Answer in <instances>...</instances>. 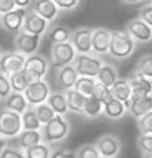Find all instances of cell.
<instances>
[{
  "label": "cell",
  "instance_id": "51",
  "mask_svg": "<svg viewBox=\"0 0 152 158\" xmlns=\"http://www.w3.org/2000/svg\"><path fill=\"white\" fill-rule=\"evenodd\" d=\"M150 2H152V0H150Z\"/></svg>",
  "mask_w": 152,
  "mask_h": 158
},
{
  "label": "cell",
  "instance_id": "22",
  "mask_svg": "<svg viewBox=\"0 0 152 158\" xmlns=\"http://www.w3.org/2000/svg\"><path fill=\"white\" fill-rule=\"evenodd\" d=\"M127 112L124 103L118 101V99L111 97L108 99L106 103H103V111L102 114L107 116L110 120H118L122 118L125 115V113Z\"/></svg>",
  "mask_w": 152,
  "mask_h": 158
},
{
  "label": "cell",
  "instance_id": "28",
  "mask_svg": "<svg viewBox=\"0 0 152 158\" xmlns=\"http://www.w3.org/2000/svg\"><path fill=\"white\" fill-rule=\"evenodd\" d=\"M20 118H22V129L23 130H40L42 127L41 122L39 121V118L35 114L33 106L29 105V107L20 114Z\"/></svg>",
  "mask_w": 152,
  "mask_h": 158
},
{
  "label": "cell",
  "instance_id": "15",
  "mask_svg": "<svg viewBox=\"0 0 152 158\" xmlns=\"http://www.w3.org/2000/svg\"><path fill=\"white\" fill-rule=\"evenodd\" d=\"M48 27H49V22L48 20L38 16L37 14H34L33 11L29 10L25 18H24L22 31L26 32V33L35 34V35H41L42 36L43 34L47 32Z\"/></svg>",
  "mask_w": 152,
  "mask_h": 158
},
{
  "label": "cell",
  "instance_id": "16",
  "mask_svg": "<svg viewBox=\"0 0 152 158\" xmlns=\"http://www.w3.org/2000/svg\"><path fill=\"white\" fill-rule=\"evenodd\" d=\"M111 40V31L105 27L94 28L92 31V52L96 54L108 53Z\"/></svg>",
  "mask_w": 152,
  "mask_h": 158
},
{
  "label": "cell",
  "instance_id": "48",
  "mask_svg": "<svg viewBox=\"0 0 152 158\" xmlns=\"http://www.w3.org/2000/svg\"><path fill=\"white\" fill-rule=\"evenodd\" d=\"M142 158H152V152H150V154H142Z\"/></svg>",
  "mask_w": 152,
  "mask_h": 158
},
{
  "label": "cell",
  "instance_id": "30",
  "mask_svg": "<svg viewBox=\"0 0 152 158\" xmlns=\"http://www.w3.org/2000/svg\"><path fill=\"white\" fill-rule=\"evenodd\" d=\"M103 111V104L93 96H90L86 99V103L84 105L83 110V115L87 116L90 118H99L102 114Z\"/></svg>",
  "mask_w": 152,
  "mask_h": 158
},
{
  "label": "cell",
  "instance_id": "26",
  "mask_svg": "<svg viewBox=\"0 0 152 158\" xmlns=\"http://www.w3.org/2000/svg\"><path fill=\"white\" fill-rule=\"evenodd\" d=\"M118 78V71L116 69V67L110 64V63H103L98 71L96 80L103 84V85L108 86L110 88Z\"/></svg>",
  "mask_w": 152,
  "mask_h": 158
},
{
  "label": "cell",
  "instance_id": "32",
  "mask_svg": "<svg viewBox=\"0 0 152 158\" xmlns=\"http://www.w3.org/2000/svg\"><path fill=\"white\" fill-rule=\"evenodd\" d=\"M70 34H72V32L68 27L56 26L50 30V32L48 33V37L52 44H57V43L68 42L70 39Z\"/></svg>",
  "mask_w": 152,
  "mask_h": 158
},
{
  "label": "cell",
  "instance_id": "9",
  "mask_svg": "<svg viewBox=\"0 0 152 158\" xmlns=\"http://www.w3.org/2000/svg\"><path fill=\"white\" fill-rule=\"evenodd\" d=\"M92 31L89 27H81L72 32L69 42L78 54L92 53Z\"/></svg>",
  "mask_w": 152,
  "mask_h": 158
},
{
  "label": "cell",
  "instance_id": "3",
  "mask_svg": "<svg viewBox=\"0 0 152 158\" xmlns=\"http://www.w3.org/2000/svg\"><path fill=\"white\" fill-rule=\"evenodd\" d=\"M20 114L10 110H0V137L5 139L16 138L22 131Z\"/></svg>",
  "mask_w": 152,
  "mask_h": 158
},
{
  "label": "cell",
  "instance_id": "13",
  "mask_svg": "<svg viewBox=\"0 0 152 158\" xmlns=\"http://www.w3.org/2000/svg\"><path fill=\"white\" fill-rule=\"evenodd\" d=\"M128 82L132 88L131 98H129L131 102L152 95V79L145 78L133 73L132 76L129 77Z\"/></svg>",
  "mask_w": 152,
  "mask_h": 158
},
{
  "label": "cell",
  "instance_id": "29",
  "mask_svg": "<svg viewBox=\"0 0 152 158\" xmlns=\"http://www.w3.org/2000/svg\"><path fill=\"white\" fill-rule=\"evenodd\" d=\"M134 73L152 79V53L143 54L136 62L134 68Z\"/></svg>",
  "mask_w": 152,
  "mask_h": 158
},
{
  "label": "cell",
  "instance_id": "31",
  "mask_svg": "<svg viewBox=\"0 0 152 158\" xmlns=\"http://www.w3.org/2000/svg\"><path fill=\"white\" fill-rule=\"evenodd\" d=\"M96 81V78L78 76L73 89L76 90L77 93H79V94L86 96V97H90V96L92 95V90H93V87H94Z\"/></svg>",
  "mask_w": 152,
  "mask_h": 158
},
{
  "label": "cell",
  "instance_id": "42",
  "mask_svg": "<svg viewBox=\"0 0 152 158\" xmlns=\"http://www.w3.org/2000/svg\"><path fill=\"white\" fill-rule=\"evenodd\" d=\"M59 10H72L78 6L81 0H52Z\"/></svg>",
  "mask_w": 152,
  "mask_h": 158
},
{
  "label": "cell",
  "instance_id": "35",
  "mask_svg": "<svg viewBox=\"0 0 152 158\" xmlns=\"http://www.w3.org/2000/svg\"><path fill=\"white\" fill-rule=\"evenodd\" d=\"M33 107L34 111H35V114H37L38 118H39V121L41 122V124H46L47 122H49L53 116L56 115L55 112L52 111V109L47 104V102L39 104L37 106H33Z\"/></svg>",
  "mask_w": 152,
  "mask_h": 158
},
{
  "label": "cell",
  "instance_id": "23",
  "mask_svg": "<svg viewBox=\"0 0 152 158\" xmlns=\"http://www.w3.org/2000/svg\"><path fill=\"white\" fill-rule=\"evenodd\" d=\"M150 111H152V95L133 101V102H131V105L127 109L129 115L135 118H141Z\"/></svg>",
  "mask_w": 152,
  "mask_h": 158
},
{
  "label": "cell",
  "instance_id": "37",
  "mask_svg": "<svg viewBox=\"0 0 152 158\" xmlns=\"http://www.w3.org/2000/svg\"><path fill=\"white\" fill-rule=\"evenodd\" d=\"M136 120H137V128L141 135H152V111Z\"/></svg>",
  "mask_w": 152,
  "mask_h": 158
},
{
  "label": "cell",
  "instance_id": "8",
  "mask_svg": "<svg viewBox=\"0 0 152 158\" xmlns=\"http://www.w3.org/2000/svg\"><path fill=\"white\" fill-rule=\"evenodd\" d=\"M41 35L30 34L20 31L15 37V49L16 52L22 53L23 56H29L37 52L41 42Z\"/></svg>",
  "mask_w": 152,
  "mask_h": 158
},
{
  "label": "cell",
  "instance_id": "49",
  "mask_svg": "<svg viewBox=\"0 0 152 158\" xmlns=\"http://www.w3.org/2000/svg\"><path fill=\"white\" fill-rule=\"evenodd\" d=\"M1 56H2V52H1V49H0V58H1Z\"/></svg>",
  "mask_w": 152,
  "mask_h": 158
},
{
  "label": "cell",
  "instance_id": "27",
  "mask_svg": "<svg viewBox=\"0 0 152 158\" xmlns=\"http://www.w3.org/2000/svg\"><path fill=\"white\" fill-rule=\"evenodd\" d=\"M47 104L52 109L55 114L65 115L68 113V106H67L66 97L63 92H52L50 93L49 97L47 98Z\"/></svg>",
  "mask_w": 152,
  "mask_h": 158
},
{
  "label": "cell",
  "instance_id": "52",
  "mask_svg": "<svg viewBox=\"0 0 152 158\" xmlns=\"http://www.w3.org/2000/svg\"><path fill=\"white\" fill-rule=\"evenodd\" d=\"M151 41H152V37H151Z\"/></svg>",
  "mask_w": 152,
  "mask_h": 158
},
{
  "label": "cell",
  "instance_id": "2",
  "mask_svg": "<svg viewBox=\"0 0 152 158\" xmlns=\"http://www.w3.org/2000/svg\"><path fill=\"white\" fill-rule=\"evenodd\" d=\"M136 49V42L126 31H111V40L108 53L114 59L125 60L132 56Z\"/></svg>",
  "mask_w": 152,
  "mask_h": 158
},
{
  "label": "cell",
  "instance_id": "19",
  "mask_svg": "<svg viewBox=\"0 0 152 158\" xmlns=\"http://www.w3.org/2000/svg\"><path fill=\"white\" fill-rule=\"evenodd\" d=\"M16 138L18 148L22 150H25L42 142V135L40 130H22Z\"/></svg>",
  "mask_w": 152,
  "mask_h": 158
},
{
  "label": "cell",
  "instance_id": "43",
  "mask_svg": "<svg viewBox=\"0 0 152 158\" xmlns=\"http://www.w3.org/2000/svg\"><path fill=\"white\" fill-rule=\"evenodd\" d=\"M139 18L142 19L148 26H150L152 28V2L144 6L142 9L140 10Z\"/></svg>",
  "mask_w": 152,
  "mask_h": 158
},
{
  "label": "cell",
  "instance_id": "12",
  "mask_svg": "<svg viewBox=\"0 0 152 158\" xmlns=\"http://www.w3.org/2000/svg\"><path fill=\"white\" fill-rule=\"evenodd\" d=\"M26 56L18 52L2 53L0 58V73L9 77L15 73L24 69Z\"/></svg>",
  "mask_w": 152,
  "mask_h": 158
},
{
  "label": "cell",
  "instance_id": "40",
  "mask_svg": "<svg viewBox=\"0 0 152 158\" xmlns=\"http://www.w3.org/2000/svg\"><path fill=\"white\" fill-rule=\"evenodd\" d=\"M50 158H75V152L69 148L56 147L51 149Z\"/></svg>",
  "mask_w": 152,
  "mask_h": 158
},
{
  "label": "cell",
  "instance_id": "17",
  "mask_svg": "<svg viewBox=\"0 0 152 158\" xmlns=\"http://www.w3.org/2000/svg\"><path fill=\"white\" fill-rule=\"evenodd\" d=\"M31 11L37 14L48 22H52L59 14L58 7L53 3L52 0H34L31 3Z\"/></svg>",
  "mask_w": 152,
  "mask_h": 158
},
{
  "label": "cell",
  "instance_id": "14",
  "mask_svg": "<svg viewBox=\"0 0 152 158\" xmlns=\"http://www.w3.org/2000/svg\"><path fill=\"white\" fill-rule=\"evenodd\" d=\"M125 31L136 43H148L151 41L152 28L139 17L129 20L126 25Z\"/></svg>",
  "mask_w": 152,
  "mask_h": 158
},
{
  "label": "cell",
  "instance_id": "45",
  "mask_svg": "<svg viewBox=\"0 0 152 158\" xmlns=\"http://www.w3.org/2000/svg\"><path fill=\"white\" fill-rule=\"evenodd\" d=\"M14 2L16 5L17 8H24L27 9L32 3V0H14Z\"/></svg>",
  "mask_w": 152,
  "mask_h": 158
},
{
  "label": "cell",
  "instance_id": "36",
  "mask_svg": "<svg viewBox=\"0 0 152 158\" xmlns=\"http://www.w3.org/2000/svg\"><path fill=\"white\" fill-rule=\"evenodd\" d=\"M75 158H99L100 155L94 143H84L79 146L75 152Z\"/></svg>",
  "mask_w": 152,
  "mask_h": 158
},
{
  "label": "cell",
  "instance_id": "4",
  "mask_svg": "<svg viewBox=\"0 0 152 158\" xmlns=\"http://www.w3.org/2000/svg\"><path fill=\"white\" fill-rule=\"evenodd\" d=\"M72 64L75 68L78 76L96 78L103 62L102 60L96 56H92L91 53L89 54H78L77 53Z\"/></svg>",
  "mask_w": 152,
  "mask_h": 158
},
{
  "label": "cell",
  "instance_id": "47",
  "mask_svg": "<svg viewBox=\"0 0 152 158\" xmlns=\"http://www.w3.org/2000/svg\"><path fill=\"white\" fill-rule=\"evenodd\" d=\"M120 1H123V2L125 3H137V2H142L144 0H120Z\"/></svg>",
  "mask_w": 152,
  "mask_h": 158
},
{
  "label": "cell",
  "instance_id": "5",
  "mask_svg": "<svg viewBox=\"0 0 152 158\" xmlns=\"http://www.w3.org/2000/svg\"><path fill=\"white\" fill-rule=\"evenodd\" d=\"M76 54L77 52L69 41L65 43L52 44L50 51V62L55 68L58 69L61 67L72 64Z\"/></svg>",
  "mask_w": 152,
  "mask_h": 158
},
{
  "label": "cell",
  "instance_id": "7",
  "mask_svg": "<svg viewBox=\"0 0 152 158\" xmlns=\"http://www.w3.org/2000/svg\"><path fill=\"white\" fill-rule=\"evenodd\" d=\"M50 87L44 79L34 80L24 90V96L30 106H37L47 102L50 95Z\"/></svg>",
  "mask_w": 152,
  "mask_h": 158
},
{
  "label": "cell",
  "instance_id": "1",
  "mask_svg": "<svg viewBox=\"0 0 152 158\" xmlns=\"http://www.w3.org/2000/svg\"><path fill=\"white\" fill-rule=\"evenodd\" d=\"M42 135V142L47 145L56 143L65 140L70 132V124L64 115L56 114L49 122L42 124L40 129Z\"/></svg>",
  "mask_w": 152,
  "mask_h": 158
},
{
  "label": "cell",
  "instance_id": "39",
  "mask_svg": "<svg viewBox=\"0 0 152 158\" xmlns=\"http://www.w3.org/2000/svg\"><path fill=\"white\" fill-rule=\"evenodd\" d=\"M0 158H25V152L20 148L6 146L0 154Z\"/></svg>",
  "mask_w": 152,
  "mask_h": 158
},
{
  "label": "cell",
  "instance_id": "18",
  "mask_svg": "<svg viewBox=\"0 0 152 158\" xmlns=\"http://www.w3.org/2000/svg\"><path fill=\"white\" fill-rule=\"evenodd\" d=\"M77 78H78V75L76 73L73 64L61 67V68H58V70H57V73H56L57 85L64 92L73 88Z\"/></svg>",
  "mask_w": 152,
  "mask_h": 158
},
{
  "label": "cell",
  "instance_id": "38",
  "mask_svg": "<svg viewBox=\"0 0 152 158\" xmlns=\"http://www.w3.org/2000/svg\"><path fill=\"white\" fill-rule=\"evenodd\" d=\"M137 148L141 154H150L152 152V135H141L136 139Z\"/></svg>",
  "mask_w": 152,
  "mask_h": 158
},
{
  "label": "cell",
  "instance_id": "21",
  "mask_svg": "<svg viewBox=\"0 0 152 158\" xmlns=\"http://www.w3.org/2000/svg\"><path fill=\"white\" fill-rule=\"evenodd\" d=\"M27 107H29V103L23 93L11 92L5 98V109L10 110L13 112L22 114Z\"/></svg>",
  "mask_w": 152,
  "mask_h": 158
},
{
  "label": "cell",
  "instance_id": "11",
  "mask_svg": "<svg viewBox=\"0 0 152 158\" xmlns=\"http://www.w3.org/2000/svg\"><path fill=\"white\" fill-rule=\"evenodd\" d=\"M29 9H24V8H15L11 11L1 15V19H0V24L5 31H7L8 33L17 34L18 32L22 31V26H23L24 18L26 16Z\"/></svg>",
  "mask_w": 152,
  "mask_h": 158
},
{
  "label": "cell",
  "instance_id": "33",
  "mask_svg": "<svg viewBox=\"0 0 152 158\" xmlns=\"http://www.w3.org/2000/svg\"><path fill=\"white\" fill-rule=\"evenodd\" d=\"M25 158H50L51 155V148L47 143H39L33 147H30L24 150Z\"/></svg>",
  "mask_w": 152,
  "mask_h": 158
},
{
  "label": "cell",
  "instance_id": "10",
  "mask_svg": "<svg viewBox=\"0 0 152 158\" xmlns=\"http://www.w3.org/2000/svg\"><path fill=\"white\" fill-rule=\"evenodd\" d=\"M24 69L26 70L29 75L32 77L33 80H40L46 77L49 70V62L42 54H31L26 56Z\"/></svg>",
  "mask_w": 152,
  "mask_h": 158
},
{
  "label": "cell",
  "instance_id": "25",
  "mask_svg": "<svg viewBox=\"0 0 152 158\" xmlns=\"http://www.w3.org/2000/svg\"><path fill=\"white\" fill-rule=\"evenodd\" d=\"M110 90H111V95L114 98L118 99L123 103H125L126 101L131 98L132 88L128 82V79L118 78L115 81V84L110 87Z\"/></svg>",
  "mask_w": 152,
  "mask_h": 158
},
{
  "label": "cell",
  "instance_id": "20",
  "mask_svg": "<svg viewBox=\"0 0 152 158\" xmlns=\"http://www.w3.org/2000/svg\"><path fill=\"white\" fill-rule=\"evenodd\" d=\"M64 94H65V97H66L68 111L77 113V114H83V110H84V105H85L87 97L77 93L73 88L64 92Z\"/></svg>",
  "mask_w": 152,
  "mask_h": 158
},
{
  "label": "cell",
  "instance_id": "44",
  "mask_svg": "<svg viewBox=\"0 0 152 158\" xmlns=\"http://www.w3.org/2000/svg\"><path fill=\"white\" fill-rule=\"evenodd\" d=\"M16 8L14 0H0V15L11 11Z\"/></svg>",
  "mask_w": 152,
  "mask_h": 158
},
{
  "label": "cell",
  "instance_id": "41",
  "mask_svg": "<svg viewBox=\"0 0 152 158\" xmlns=\"http://www.w3.org/2000/svg\"><path fill=\"white\" fill-rule=\"evenodd\" d=\"M11 93V87L8 76L0 73V98L5 99Z\"/></svg>",
  "mask_w": 152,
  "mask_h": 158
},
{
  "label": "cell",
  "instance_id": "6",
  "mask_svg": "<svg viewBox=\"0 0 152 158\" xmlns=\"http://www.w3.org/2000/svg\"><path fill=\"white\" fill-rule=\"evenodd\" d=\"M94 146L100 156L117 158L122 152L123 142L118 135L114 133H106L96 139Z\"/></svg>",
  "mask_w": 152,
  "mask_h": 158
},
{
  "label": "cell",
  "instance_id": "46",
  "mask_svg": "<svg viewBox=\"0 0 152 158\" xmlns=\"http://www.w3.org/2000/svg\"><path fill=\"white\" fill-rule=\"evenodd\" d=\"M6 146H8V141H7V139L0 137V154H1V152L5 149Z\"/></svg>",
  "mask_w": 152,
  "mask_h": 158
},
{
  "label": "cell",
  "instance_id": "50",
  "mask_svg": "<svg viewBox=\"0 0 152 158\" xmlns=\"http://www.w3.org/2000/svg\"><path fill=\"white\" fill-rule=\"evenodd\" d=\"M99 158H111V157H102V156H100Z\"/></svg>",
  "mask_w": 152,
  "mask_h": 158
},
{
  "label": "cell",
  "instance_id": "24",
  "mask_svg": "<svg viewBox=\"0 0 152 158\" xmlns=\"http://www.w3.org/2000/svg\"><path fill=\"white\" fill-rule=\"evenodd\" d=\"M8 78H9L11 92L16 93H24V90L26 89L27 86L30 85L32 81H34L32 77L29 75V73L25 69L10 75Z\"/></svg>",
  "mask_w": 152,
  "mask_h": 158
},
{
  "label": "cell",
  "instance_id": "34",
  "mask_svg": "<svg viewBox=\"0 0 152 158\" xmlns=\"http://www.w3.org/2000/svg\"><path fill=\"white\" fill-rule=\"evenodd\" d=\"M91 96H93L94 98L100 101L102 104L106 103L108 99H110L113 97L111 90H110L109 87L106 85H103V84H101V82H99V81H96V84H94V87H93V90H92V95Z\"/></svg>",
  "mask_w": 152,
  "mask_h": 158
}]
</instances>
